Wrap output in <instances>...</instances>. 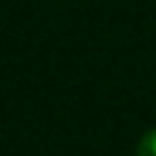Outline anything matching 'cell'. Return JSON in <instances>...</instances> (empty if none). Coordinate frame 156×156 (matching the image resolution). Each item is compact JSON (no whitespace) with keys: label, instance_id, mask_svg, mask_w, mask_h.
Masks as SVG:
<instances>
[{"label":"cell","instance_id":"6da1fadb","mask_svg":"<svg viewBox=\"0 0 156 156\" xmlns=\"http://www.w3.org/2000/svg\"><path fill=\"white\" fill-rule=\"evenodd\" d=\"M135 156H156V130H148V133L140 138Z\"/></svg>","mask_w":156,"mask_h":156}]
</instances>
